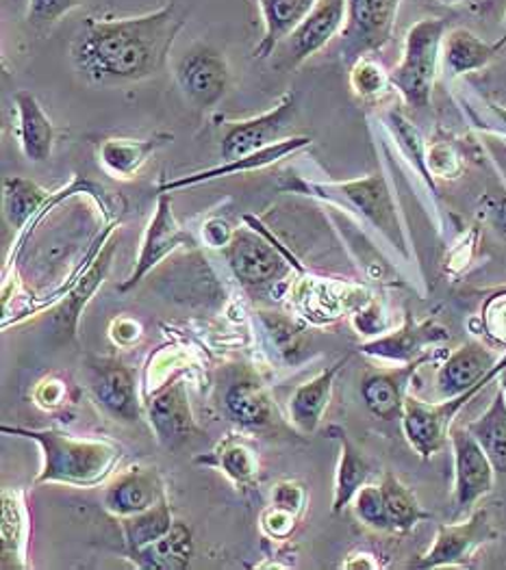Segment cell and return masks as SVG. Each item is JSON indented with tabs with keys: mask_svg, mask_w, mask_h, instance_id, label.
<instances>
[{
	"mask_svg": "<svg viewBox=\"0 0 506 570\" xmlns=\"http://www.w3.org/2000/svg\"><path fill=\"white\" fill-rule=\"evenodd\" d=\"M150 425L162 443L176 445L196 432V421L189 407L185 386L174 382L164 393H159L148 407Z\"/></svg>",
	"mask_w": 506,
	"mask_h": 570,
	"instance_id": "cell-21",
	"label": "cell"
},
{
	"mask_svg": "<svg viewBox=\"0 0 506 570\" xmlns=\"http://www.w3.org/2000/svg\"><path fill=\"white\" fill-rule=\"evenodd\" d=\"M235 230H231V226L222 219H210L205 224V242L212 247H226L231 244Z\"/></svg>",
	"mask_w": 506,
	"mask_h": 570,
	"instance_id": "cell-42",
	"label": "cell"
},
{
	"mask_svg": "<svg viewBox=\"0 0 506 570\" xmlns=\"http://www.w3.org/2000/svg\"><path fill=\"white\" fill-rule=\"evenodd\" d=\"M111 256H114V245H109V247L100 254V258L91 265V269L87 272V276H85L84 281L77 285V288L70 293V297L66 299V304L61 306L59 320H61V324H64V330H70V332H72L75 326H77L79 313H81V308L87 304L89 295L96 291V286L103 283V278H105V274H107V269H109Z\"/></svg>",
	"mask_w": 506,
	"mask_h": 570,
	"instance_id": "cell-33",
	"label": "cell"
},
{
	"mask_svg": "<svg viewBox=\"0 0 506 570\" xmlns=\"http://www.w3.org/2000/svg\"><path fill=\"white\" fill-rule=\"evenodd\" d=\"M346 24V0H318L311 13L283 41L290 66H300L320 52L329 41L341 36Z\"/></svg>",
	"mask_w": 506,
	"mask_h": 570,
	"instance_id": "cell-15",
	"label": "cell"
},
{
	"mask_svg": "<svg viewBox=\"0 0 506 570\" xmlns=\"http://www.w3.org/2000/svg\"><path fill=\"white\" fill-rule=\"evenodd\" d=\"M489 215H492V222H494V226L506 235V198H500V200H496V203L489 206Z\"/></svg>",
	"mask_w": 506,
	"mask_h": 570,
	"instance_id": "cell-45",
	"label": "cell"
},
{
	"mask_svg": "<svg viewBox=\"0 0 506 570\" xmlns=\"http://www.w3.org/2000/svg\"><path fill=\"white\" fill-rule=\"evenodd\" d=\"M402 0H346V24L341 31V57L352 63L382 48L393 36Z\"/></svg>",
	"mask_w": 506,
	"mask_h": 570,
	"instance_id": "cell-5",
	"label": "cell"
},
{
	"mask_svg": "<svg viewBox=\"0 0 506 570\" xmlns=\"http://www.w3.org/2000/svg\"><path fill=\"white\" fill-rule=\"evenodd\" d=\"M185 245H194V239L187 230L181 228V224L176 222L174 213H172V200H169V194L159 191V198H157V208H155V215L144 233V239H142V249H139V256H137V263H135V269L133 274L128 276L127 283L120 285V291H127L130 286L137 285L150 269H155L168 254H172L174 249L178 247H185Z\"/></svg>",
	"mask_w": 506,
	"mask_h": 570,
	"instance_id": "cell-11",
	"label": "cell"
},
{
	"mask_svg": "<svg viewBox=\"0 0 506 570\" xmlns=\"http://www.w3.org/2000/svg\"><path fill=\"white\" fill-rule=\"evenodd\" d=\"M448 338H450V334L446 327H441L435 322L416 324L413 317L407 315L405 324L396 332L377 336L374 341L366 343L361 347V352L372 358H379V361L411 365L418 361H426V356H424L426 347L446 343Z\"/></svg>",
	"mask_w": 506,
	"mask_h": 570,
	"instance_id": "cell-13",
	"label": "cell"
},
{
	"mask_svg": "<svg viewBox=\"0 0 506 570\" xmlns=\"http://www.w3.org/2000/svg\"><path fill=\"white\" fill-rule=\"evenodd\" d=\"M176 81L189 102L198 109H213L226 96L231 82L228 61L210 43H196L181 57Z\"/></svg>",
	"mask_w": 506,
	"mask_h": 570,
	"instance_id": "cell-8",
	"label": "cell"
},
{
	"mask_svg": "<svg viewBox=\"0 0 506 570\" xmlns=\"http://www.w3.org/2000/svg\"><path fill=\"white\" fill-rule=\"evenodd\" d=\"M426 165L432 176L446 178V180H455L464 171L461 157L457 155V150L450 144H432L426 150Z\"/></svg>",
	"mask_w": 506,
	"mask_h": 570,
	"instance_id": "cell-38",
	"label": "cell"
},
{
	"mask_svg": "<svg viewBox=\"0 0 506 570\" xmlns=\"http://www.w3.org/2000/svg\"><path fill=\"white\" fill-rule=\"evenodd\" d=\"M496 538L487 510H474L469 519L453 525H439L432 547L420 556L413 569H444L469 560L485 542Z\"/></svg>",
	"mask_w": 506,
	"mask_h": 570,
	"instance_id": "cell-10",
	"label": "cell"
},
{
	"mask_svg": "<svg viewBox=\"0 0 506 570\" xmlns=\"http://www.w3.org/2000/svg\"><path fill=\"white\" fill-rule=\"evenodd\" d=\"M474 439L489 455L496 473L506 475V397L503 389L496 391L489 407L467 425Z\"/></svg>",
	"mask_w": 506,
	"mask_h": 570,
	"instance_id": "cell-27",
	"label": "cell"
},
{
	"mask_svg": "<svg viewBox=\"0 0 506 570\" xmlns=\"http://www.w3.org/2000/svg\"><path fill=\"white\" fill-rule=\"evenodd\" d=\"M13 105L18 111V144L22 155L31 164H46L52 157L55 126L31 91H16Z\"/></svg>",
	"mask_w": 506,
	"mask_h": 570,
	"instance_id": "cell-18",
	"label": "cell"
},
{
	"mask_svg": "<svg viewBox=\"0 0 506 570\" xmlns=\"http://www.w3.org/2000/svg\"><path fill=\"white\" fill-rule=\"evenodd\" d=\"M354 324L359 326V324H366V326L361 327V332L363 334H382L385 332V322H382V317H380L379 306H370V308H366L357 320H354Z\"/></svg>",
	"mask_w": 506,
	"mask_h": 570,
	"instance_id": "cell-44",
	"label": "cell"
},
{
	"mask_svg": "<svg viewBox=\"0 0 506 570\" xmlns=\"http://www.w3.org/2000/svg\"><path fill=\"white\" fill-rule=\"evenodd\" d=\"M500 50L503 48L498 46V41L489 43V41L480 40L469 29H453L444 38L441 57L453 77H464L469 72H478L483 68H487Z\"/></svg>",
	"mask_w": 506,
	"mask_h": 570,
	"instance_id": "cell-25",
	"label": "cell"
},
{
	"mask_svg": "<svg viewBox=\"0 0 506 570\" xmlns=\"http://www.w3.org/2000/svg\"><path fill=\"white\" fill-rule=\"evenodd\" d=\"M500 389H503V393H505L506 397V368L500 373Z\"/></svg>",
	"mask_w": 506,
	"mask_h": 570,
	"instance_id": "cell-47",
	"label": "cell"
},
{
	"mask_svg": "<svg viewBox=\"0 0 506 570\" xmlns=\"http://www.w3.org/2000/svg\"><path fill=\"white\" fill-rule=\"evenodd\" d=\"M164 497V482L155 466H133L105 490V508L127 519L157 505Z\"/></svg>",
	"mask_w": 506,
	"mask_h": 570,
	"instance_id": "cell-16",
	"label": "cell"
},
{
	"mask_svg": "<svg viewBox=\"0 0 506 570\" xmlns=\"http://www.w3.org/2000/svg\"><path fill=\"white\" fill-rule=\"evenodd\" d=\"M139 334H142V327L133 320H118V322H114V327H111V336L118 345L135 343L139 338Z\"/></svg>",
	"mask_w": 506,
	"mask_h": 570,
	"instance_id": "cell-43",
	"label": "cell"
},
{
	"mask_svg": "<svg viewBox=\"0 0 506 570\" xmlns=\"http://www.w3.org/2000/svg\"><path fill=\"white\" fill-rule=\"evenodd\" d=\"M295 96L290 91L285 94L274 109L240 122H228L224 126L220 155L222 161H235L242 157H249L259 153L276 141L283 139V135L290 130L295 118Z\"/></svg>",
	"mask_w": 506,
	"mask_h": 570,
	"instance_id": "cell-7",
	"label": "cell"
},
{
	"mask_svg": "<svg viewBox=\"0 0 506 570\" xmlns=\"http://www.w3.org/2000/svg\"><path fill=\"white\" fill-rule=\"evenodd\" d=\"M253 222V219H251ZM254 230H235L231 244L226 245V261L233 274L244 283H265L283 272L281 245L263 233L261 224L253 222Z\"/></svg>",
	"mask_w": 506,
	"mask_h": 570,
	"instance_id": "cell-12",
	"label": "cell"
},
{
	"mask_svg": "<svg viewBox=\"0 0 506 570\" xmlns=\"http://www.w3.org/2000/svg\"><path fill=\"white\" fill-rule=\"evenodd\" d=\"M169 141H172V135L168 132H159L146 139H125V137L105 139L100 144L98 157L111 176L130 180L137 176V171L144 167V164Z\"/></svg>",
	"mask_w": 506,
	"mask_h": 570,
	"instance_id": "cell-23",
	"label": "cell"
},
{
	"mask_svg": "<svg viewBox=\"0 0 506 570\" xmlns=\"http://www.w3.org/2000/svg\"><path fill=\"white\" fill-rule=\"evenodd\" d=\"M215 464L237 484H251L259 473V458L246 443L226 441L215 451Z\"/></svg>",
	"mask_w": 506,
	"mask_h": 570,
	"instance_id": "cell-35",
	"label": "cell"
},
{
	"mask_svg": "<svg viewBox=\"0 0 506 570\" xmlns=\"http://www.w3.org/2000/svg\"><path fill=\"white\" fill-rule=\"evenodd\" d=\"M483 327L485 334L496 343L506 347V291L494 295L483 308Z\"/></svg>",
	"mask_w": 506,
	"mask_h": 570,
	"instance_id": "cell-39",
	"label": "cell"
},
{
	"mask_svg": "<svg viewBox=\"0 0 506 570\" xmlns=\"http://www.w3.org/2000/svg\"><path fill=\"white\" fill-rule=\"evenodd\" d=\"M311 146V137H288V139H281L259 153H253L249 157H242V159H235V161H224L222 165H215L210 169H203V171H196V174H189V176H183V178H176V180H169L166 185L159 187V191L169 194V191H176V189H185V187H194V185H201V183H210L215 178H224V176H237V174H251L254 169H261V167H267V165L276 164L290 155H294L298 150Z\"/></svg>",
	"mask_w": 506,
	"mask_h": 570,
	"instance_id": "cell-17",
	"label": "cell"
},
{
	"mask_svg": "<svg viewBox=\"0 0 506 570\" xmlns=\"http://www.w3.org/2000/svg\"><path fill=\"white\" fill-rule=\"evenodd\" d=\"M341 203L357 210L366 222H370L389 244L396 245L402 254H407V237L387 187V180L380 174H372L359 180L329 185Z\"/></svg>",
	"mask_w": 506,
	"mask_h": 570,
	"instance_id": "cell-6",
	"label": "cell"
},
{
	"mask_svg": "<svg viewBox=\"0 0 506 570\" xmlns=\"http://www.w3.org/2000/svg\"><path fill=\"white\" fill-rule=\"evenodd\" d=\"M263 528L272 535V538H288L295 528V514L272 508L265 517H263Z\"/></svg>",
	"mask_w": 506,
	"mask_h": 570,
	"instance_id": "cell-41",
	"label": "cell"
},
{
	"mask_svg": "<svg viewBox=\"0 0 506 570\" xmlns=\"http://www.w3.org/2000/svg\"><path fill=\"white\" fill-rule=\"evenodd\" d=\"M346 363H348V358L339 361L333 367L324 368L313 380H309L295 389L292 402H290V414H292V421L302 432H315V428L320 425L324 410L331 402V393H333V384H335L339 368L343 367Z\"/></svg>",
	"mask_w": 506,
	"mask_h": 570,
	"instance_id": "cell-24",
	"label": "cell"
},
{
	"mask_svg": "<svg viewBox=\"0 0 506 570\" xmlns=\"http://www.w3.org/2000/svg\"><path fill=\"white\" fill-rule=\"evenodd\" d=\"M489 109L494 111V116L500 120V124H503V128H505L506 132V109L505 107H500V105H489Z\"/></svg>",
	"mask_w": 506,
	"mask_h": 570,
	"instance_id": "cell-46",
	"label": "cell"
},
{
	"mask_svg": "<svg viewBox=\"0 0 506 570\" xmlns=\"http://www.w3.org/2000/svg\"><path fill=\"white\" fill-rule=\"evenodd\" d=\"M192 556H194L192 531L185 523L174 521V525L169 528L166 535H162L157 542L144 547L133 558L144 569L183 570L189 567Z\"/></svg>",
	"mask_w": 506,
	"mask_h": 570,
	"instance_id": "cell-26",
	"label": "cell"
},
{
	"mask_svg": "<svg viewBox=\"0 0 506 570\" xmlns=\"http://www.w3.org/2000/svg\"><path fill=\"white\" fill-rule=\"evenodd\" d=\"M422 363L424 361H418V363L405 365V368L379 371V373L366 375L361 384V395L368 410L385 421L402 416L409 380Z\"/></svg>",
	"mask_w": 506,
	"mask_h": 570,
	"instance_id": "cell-22",
	"label": "cell"
},
{
	"mask_svg": "<svg viewBox=\"0 0 506 570\" xmlns=\"http://www.w3.org/2000/svg\"><path fill=\"white\" fill-rule=\"evenodd\" d=\"M263 16V38L254 48V59H267L288 40L295 27L311 13L318 0H256Z\"/></svg>",
	"mask_w": 506,
	"mask_h": 570,
	"instance_id": "cell-20",
	"label": "cell"
},
{
	"mask_svg": "<svg viewBox=\"0 0 506 570\" xmlns=\"http://www.w3.org/2000/svg\"><path fill=\"white\" fill-rule=\"evenodd\" d=\"M500 358L483 343H476V341L465 343L446 358L441 367L437 368V375H435L437 400L439 402L453 400L471 391L496 368Z\"/></svg>",
	"mask_w": 506,
	"mask_h": 570,
	"instance_id": "cell-14",
	"label": "cell"
},
{
	"mask_svg": "<svg viewBox=\"0 0 506 570\" xmlns=\"http://www.w3.org/2000/svg\"><path fill=\"white\" fill-rule=\"evenodd\" d=\"M46 203V191L38 183L22 178V176H9L2 185V210L4 219L11 228L20 230L31 219L36 210L42 208Z\"/></svg>",
	"mask_w": 506,
	"mask_h": 570,
	"instance_id": "cell-29",
	"label": "cell"
},
{
	"mask_svg": "<svg viewBox=\"0 0 506 570\" xmlns=\"http://www.w3.org/2000/svg\"><path fill=\"white\" fill-rule=\"evenodd\" d=\"M441 4H461L465 0H439Z\"/></svg>",
	"mask_w": 506,
	"mask_h": 570,
	"instance_id": "cell-49",
	"label": "cell"
},
{
	"mask_svg": "<svg viewBox=\"0 0 506 570\" xmlns=\"http://www.w3.org/2000/svg\"><path fill=\"white\" fill-rule=\"evenodd\" d=\"M350 87L363 100H374L393 87L391 75L370 55L359 57L350 63Z\"/></svg>",
	"mask_w": 506,
	"mask_h": 570,
	"instance_id": "cell-34",
	"label": "cell"
},
{
	"mask_svg": "<svg viewBox=\"0 0 506 570\" xmlns=\"http://www.w3.org/2000/svg\"><path fill=\"white\" fill-rule=\"evenodd\" d=\"M172 525H174V519H172V510H169L166 499H162L157 505H153L139 514L123 519V530H125L130 556H135L144 547L157 542L162 535L168 533Z\"/></svg>",
	"mask_w": 506,
	"mask_h": 570,
	"instance_id": "cell-32",
	"label": "cell"
},
{
	"mask_svg": "<svg viewBox=\"0 0 506 570\" xmlns=\"http://www.w3.org/2000/svg\"><path fill=\"white\" fill-rule=\"evenodd\" d=\"M224 406L235 421H240L242 425H251V428L265 425L270 421V412H272L267 393L263 391L261 384L251 382V380L231 384L224 395Z\"/></svg>",
	"mask_w": 506,
	"mask_h": 570,
	"instance_id": "cell-30",
	"label": "cell"
},
{
	"mask_svg": "<svg viewBox=\"0 0 506 570\" xmlns=\"http://www.w3.org/2000/svg\"><path fill=\"white\" fill-rule=\"evenodd\" d=\"M335 439L339 441L338 475H335V499H333V512L339 514L346 505L352 503L354 494L363 484H368L370 478V464L363 458V453L352 445V441L346 436V432L335 430Z\"/></svg>",
	"mask_w": 506,
	"mask_h": 570,
	"instance_id": "cell-28",
	"label": "cell"
},
{
	"mask_svg": "<svg viewBox=\"0 0 506 570\" xmlns=\"http://www.w3.org/2000/svg\"><path fill=\"white\" fill-rule=\"evenodd\" d=\"M4 434L36 441L43 451V469L38 482H59L70 487L91 489L105 482L120 458V448L109 441L75 439L57 430H27L7 428Z\"/></svg>",
	"mask_w": 506,
	"mask_h": 570,
	"instance_id": "cell-2",
	"label": "cell"
},
{
	"mask_svg": "<svg viewBox=\"0 0 506 570\" xmlns=\"http://www.w3.org/2000/svg\"><path fill=\"white\" fill-rule=\"evenodd\" d=\"M380 489L385 494L387 512L391 519V530L396 533H407V531L413 530L420 521L428 519L418 497L411 492L409 487H405L393 473L382 475Z\"/></svg>",
	"mask_w": 506,
	"mask_h": 570,
	"instance_id": "cell-31",
	"label": "cell"
},
{
	"mask_svg": "<svg viewBox=\"0 0 506 570\" xmlns=\"http://www.w3.org/2000/svg\"><path fill=\"white\" fill-rule=\"evenodd\" d=\"M91 389L100 406L109 414L123 421H137L139 404H137V389L130 368L120 363H100L94 367Z\"/></svg>",
	"mask_w": 506,
	"mask_h": 570,
	"instance_id": "cell-19",
	"label": "cell"
},
{
	"mask_svg": "<svg viewBox=\"0 0 506 570\" xmlns=\"http://www.w3.org/2000/svg\"><path fill=\"white\" fill-rule=\"evenodd\" d=\"M84 0H29L27 7V20L29 24L46 33L55 24H59L72 9H77Z\"/></svg>",
	"mask_w": 506,
	"mask_h": 570,
	"instance_id": "cell-37",
	"label": "cell"
},
{
	"mask_svg": "<svg viewBox=\"0 0 506 570\" xmlns=\"http://www.w3.org/2000/svg\"><path fill=\"white\" fill-rule=\"evenodd\" d=\"M183 27L174 2L133 18H87L72 41V61L98 85L142 81L166 66Z\"/></svg>",
	"mask_w": 506,
	"mask_h": 570,
	"instance_id": "cell-1",
	"label": "cell"
},
{
	"mask_svg": "<svg viewBox=\"0 0 506 570\" xmlns=\"http://www.w3.org/2000/svg\"><path fill=\"white\" fill-rule=\"evenodd\" d=\"M352 508L363 525L377 531H393L380 484H363L352 499Z\"/></svg>",
	"mask_w": 506,
	"mask_h": 570,
	"instance_id": "cell-36",
	"label": "cell"
},
{
	"mask_svg": "<svg viewBox=\"0 0 506 570\" xmlns=\"http://www.w3.org/2000/svg\"><path fill=\"white\" fill-rule=\"evenodd\" d=\"M444 38L446 22L441 18H422L407 31L402 59L391 72V82L413 109H426L430 105Z\"/></svg>",
	"mask_w": 506,
	"mask_h": 570,
	"instance_id": "cell-3",
	"label": "cell"
},
{
	"mask_svg": "<svg viewBox=\"0 0 506 570\" xmlns=\"http://www.w3.org/2000/svg\"><path fill=\"white\" fill-rule=\"evenodd\" d=\"M498 46H500V48H505V46H506V16H505V31H503V38H500V40H498Z\"/></svg>",
	"mask_w": 506,
	"mask_h": 570,
	"instance_id": "cell-48",
	"label": "cell"
},
{
	"mask_svg": "<svg viewBox=\"0 0 506 570\" xmlns=\"http://www.w3.org/2000/svg\"><path fill=\"white\" fill-rule=\"evenodd\" d=\"M505 368L506 354L500 358V363L496 365V368L480 384H476L471 391H467V393L459 395V397L441 400L439 404H428V402H422L416 395H407L400 419H402L405 436H407V441H409V445L413 448V451L424 460H428L439 449L444 448L446 441L450 439V430L455 425L457 414L464 410L465 404L469 400H474Z\"/></svg>",
	"mask_w": 506,
	"mask_h": 570,
	"instance_id": "cell-4",
	"label": "cell"
},
{
	"mask_svg": "<svg viewBox=\"0 0 506 570\" xmlns=\"http://www.w3.org/2000/svg\"><path fill=\"white\" fill-rule=\"evenodd\" d=\"M304 499H306V492L295 482H281L274 487V492H272L274 508L292 512V514H298L302 510Z\"/></svg>",
	"mask_w": 506,
	"mask_h": 570,
	"instance_id": "cell-40",
	"label": "cell"
},
{
	"mask_svg": "<svg viewBox=\"0 0 506 570\" xmlns=\"http://www.w3.org/2000/svg\"><path fill=\"white\" fill-rule=\"evenodd\" d=\"M450 445L455 453V505L461 514L494 490L496 469L467 428L453 425Z\"/></svg>",
	"mask_w": 506,
	"mask_h": 570,
	"instance_id": "cell-9",
	"label": "cell"
}]
</instances>
